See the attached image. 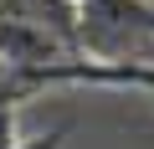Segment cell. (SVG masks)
Wrapping results in <instances>:
<instances>
[{"instance_id":"1","label":"cell","mask_w":154,"mask_h":149,"mask_svg":"<svg viewBox=\"0 0 154 149\" xmlns=\"http://www.w3.org/2000/svg\"><path fill=\"white\" fill-rule=\"evenodd\" d=\"M93 82H118V88L154 93V62H93Z\"/></svg>"},{"instance_id":"2","label":"cell","mask_w":154,"mask_h":149,"mask_svg":"<svg viewBox=\"0 0 154 149\" xmlns=\"http://www.w3.org/2000/svg\"><path fill=\"white\" fill-rule=\"evenodd\" d=\"M0 149H21V134H16V108H0Z\"/></svg>"}]
</instances>
